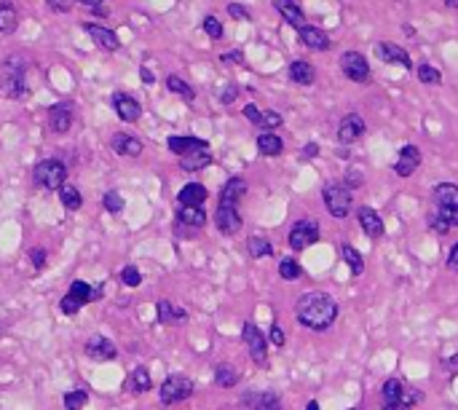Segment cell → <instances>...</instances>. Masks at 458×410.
Returning <instances> with one entry per match:
<instances>
[{
	"label": "cell",
	"mask_w": 458,
	"mask_h": 410,
	"mask_svg": "<svg viewBox=\"0 0 458 410\" xmlns=\"http://www.w3.org/2000/svg\"><path fill=\"white\" fill-rule=\"evenodd\" d=\"M424 400V392H418V389H413V386H407V389H402V397H399V410H410L416 402H421Z\"/></svg>",
	"instance_id": "ee69618b"
},
{
	"label": "cell",
	"mask_w": 458,
	"mask_h": 410,
	"mask_svg": "<svg viewBox=\"0 0 458 410\" xmlns=\"http://www.w3.org/2000/svg\"><path fill=\"white\" fill-rule=\"evenodd\" d=\"M158 319H161L164 324H177V322H185V319H188V311L180 309V306H175L172 300H161V303H158Z\"/></svg>",
	"instance_id": "f1b7e54d"
},
{
	"label": "cell",
	"mask_w": 458,
	"mask_h": 410,
	"mask_svg": "<svg viewBox=\"0 0 458 410\" xmlns=\"http://www.w3.org/2000/svg\"><path fill=\"white\" fill-rule=\"evenodd\" d=\"M290 78L295 81V84H301V86H311L314 84V78H316V73H314V67L303 60H295V62L290 64Z\"/></svg>",
	"instance_id": "f546056e"
},
{
	"label": "cell",
	"mask_w": 458,
	"mask_h": 410,
	"mask_svg": "<svg viewBox=\"0 0 458 410\" xmlns=\"http://www.w3.org/2000/svg\"><path fill=\"white\" fill-rule=\"evenodd\" d=\"M418 164H421V151H418L416 145H402L394 172H397L399 177H410V175L418 169Z\"/></svg>",
	"instance_id": "ffe728a7"
},
{
	"label": "cell",
	"mask_w": 458,
	"mask_h": 410,
	"mask_svg": "<svg viewBox=\"0 0 458 410\" xmlns=\"http://www.w3.org/2000/svg\"><path fill=\"white\" fill-rule=\"evenodd\" d=\"M121 282L126 287H140L142 284V274H140V268L137 266H123L121 268Z\"/></svg>",
	"instance_id": "bcb514c9"
},
{
	"label": "cell",
	"mask_w": 458,
	"mask_h": 410,
	"mask_svg": "<svg viewBox=\"0 0 458 410\" xmlns=\"http://www.w3.org/2000/svg\"><path fill=\"white\" fill-rule=\"evenodd\" d=\"M140 78H142L145 86H153V84H155V75H153L148 67H140Z\"/></svg>",
	"instance_id": "9f6ffc18"
},
{
	"label": "cell",
	"mask_w": 458,
	"mask_h": 410,
	"mask_svg": "<svg viewBox=\"0 0 458 410\" xmlns=\"http://www.w3.org/2000/svg\"><path fill=\"white\" fill-rule=\"evenodd\" d=\"M246 193V180L244 177H231L222 190H220V204H225V207H239V201L244 198Z\"/></svg>",
	"instance_id": "44dd1931"
},
{
	"label": "cell",
	"mask_w": 458,
	"mask_h": 410,
	"mask_svg": "<svg viewBox=\"0 0 458 410\" xmlns=\"http://www.w3.org/2000/svg\"><path fill=\"white\" fill-rule=\"evenodd\" d=\"M204 32H207L212 40H220V38H222V25H220L214 16H207V19H204Z\"/></svg>",
	"instance_id": "c3c4849f"
},
{
	"label": "cell",
	"mask_w": 458,
	"mask_h": 410,
	"mask_svg": "<svg viewBox=\"0 0 458 410\" xmlns=\"http://www.w3.org/2000/svg\"><path fill=\"white\" fill-rule=\"evenodd\" d=\"M60 309H62V314H64V316H75L78 311H81V309H84V306H81L78 300H73L70 295H64V298L60 300Z\"/></svg>",
	"instance_id": "7dc6e473"
},
{
	"label": "cell",
	"mask_w": 458,
	"mask_h": 410,
	"mask_svg": "<svg viewBox=\"0 0 458 410\" xmlns=\"http://www.w3.org/2000/svg\"><path fill=\"white\" fill-rule=\"evenodd\" d=\"M340 253H343V260L348 263V268H351V274H354V277H359V274L365 271V260H362V255L357 253L351 244H343V250H340Z\"/></svg>",
	"instance_id": "f35d334b"
},
{
	"label": "cell",
	"mask_w": 458,
	"mask_h": 410,
	"mask_svg": "<svg viewBox=\"0 0 458 410\" xmlns=\"http://www.w3.org/2000/svg\"><path fill=\"white\" fill-rule=\"evenodd\" d=\"M30 260L32 266H35V271H43V266H46V250H40V247H32L30 253Z\"/></svg>",
	"instance_id": "681fc988"
},
{
	"label": "cell",
	"mask_w": 458,
	"mask_h": 410,
	"mask_svg": "<svg viewBox=\"0 0 458 410\" xmlns=\"http://www.w3.org/2000/svg\"><path fill=\"white\" fill-rule=\"evenodd\" d=\"M220 60H222V62H242V51H228V54H222Z\"/></svg>",
	"instance_id": "91938a15"
},
{
	"label": "cell",
	"mask_w": 458,
	"mask_h": 410,
	"mask_svg": "<svg viewBox=\"0 0 458 410\" xmlns=\"http://www.w3.org/2000/svg\"><path fill=\"white\" fill-rule=\"evenodd\" d=\"M212 164V153L209 151H196V153H188L183 156V166L185 172H199V169H204V166H209Z\"/></svg>",
	"instance_id": "e575fe53"
},
{
	"label": "cell",
	"mask_w": 458,
	"mask_h": 410,
	"mask_svg": "<svg viewBox=\"0 0 458 410\" xmlns=\"http://www.w3.org/2000/svg\"><path fill=\"white\" fill-rule=\"evenodd\" d=\"M244 118H249L255 127H260V121H263V113H260L255 105H246V107H244Z\"/></svg>",
	"instance_id": "816d5d0a"
},
{
	"label": "cell",
	"mask_w": 458,
	"mask_h": 410,
	"mask_svg": "<svg viewBox=\"0 0 458 410\" xmlns=\"http://www.w3.org/2000/svg\"><path fill=\"white\" fill-rule=\"evenodd\" d=\"M244 405H249L252 410H284L281 400L274 392H260V394H244Z\"/></svg>",
	"instance_id": "cb8c5ba5"
},
{
	"label": "cell",
	"mask_w": 458,
	"mask_h": 410,
	"mask_svg": "<svg viewBox=\"0 0 458 410\" xmlns=\"http://www.w3.org/2000/svg\"><path fill=\"white\" fill-rule=\"evenodd\" d=\"M305 410H319V402H316V400H311V402L305 405Z\"/></svg>",
	"instance_id": "e7e4bbea"
},
{
	"label": "cell",
	"mask_w": 458,
	"mask_h": 410,
	"mask_svg": "<svg viewBox=\"0 0 458 410\" xmlns=\"http://www.w3.org/2000/svg\"><path fill=\"white\" fill-rule=\"evenodd\" d=\"M375 54H378V60H383L386 64H399V67H405V70H413V60H410V54L397 46V43H378L375 46Z\"/></svg>",
	"instance_id": "4fadbf2b"
},
{
	"label": "cell",
	"mask_w": 458,
	"mask_h": 410,
	"mask_svg": "<svg viewBox=\"0 0 458 410\" xmlns=\"http://www.w3.org/2000/svg\"><path fill=\"white\" fill-rule=\"evenodd\" d=\"M166 89H169L172 94H180L183 99H188V102H193V97H196L193 86H188L180 75H169V78H166Z\"/></svg>",
	"instance_id": "74e56055"
},
{
	"label": "cell",
	"mask_w": 458,
	"mask_h": 410,
	"mask_svg": "<svg viewBox=\"0 0 458 410\" xmlns=\"http://www.w3.org/2000/svg\"><path fill=\"white\" fill-rule=\"evenodd\" d=\"M0 94L19 99L25 94V60L8 57L0 67Z\"/></svg>",
	"instance_id": "7a4b0ae2"
},
{
	"label": "cell",
	"mask_w": 458,
	"mask_h": 410,
	"mask_svg": "<svg viewBox=\"0 0 458 410\" xmlns=\"http://www.w3.org/2000/svg\"><path fill=\"white\" fill-rule=\"evenodd\" d=\"M32 180L35 185L43 190H60L67 180V166L57 161V158H43L40 164H35V172H32Z\"/></svg>",
	"instance_id": "3957f363"
},
{
	"label": "cell",
	"mask_w": 458,
	"mask_h": 410,
	"mask_svg": "<svg viewBox=\"0 0 458 410\" xmlns=\"http://www.w3.org/2000/svg\"><path fill=\"white\" fill-rule=\"evenodd\" d=\"M448 268H453V271H458V244L450 250V257H448Z\"/></svg>",
	"instance_id": "94428289"
},
{
	"label": "cell",
	"mask_w": 458,
	"mask_h": 410,
	"mask_svg": "<svg viewBox=\"0 0 458 410\" xmlns=\"http://www.w3.org/2000/svg\"><path fill=\"white\" fill-rule=\"evenodd\" d=\"M113 107H116V113H118V118L126 121V124H131V121H137L140 116H142V107H140V102L134 99L131 94H113Z\"/></svg>",
	"instance_id": "d6986e66"
},
{
	"label": "cell",
	"mask_w": 458,
	"mask_h": 410,
	"mask_svg": "<svg viewBox=\"0 0 458 410\" xmlns=\"http://www.w3.org/2000/svg\"><path fill=\"white\" fill-rule=\"evenodd\" d=\"M60 201H62V207H64V209H70V212L81 209V204H84V198H81L78 188H73V185H62L60 188Z\"/></svg>",
	"instance_id": "8d00e7d4"
},
{
	"label": "cell",
	"mask_w": 458,
	"mask_h": 410,
	"mask_svg": "<svg viewBox=\"0 0 458 410\" xmlns=\"http://www.w3.org/2000/svg\"><path fill=\"white\" fill-rule=\"evenodd\" d=\"M110 148H113V153H118V156L137 158L142 153V140L134 137V134H129V131H118V134H113Z\"/></svg>",
	"instance_id": "e0dca14e"
},
{
	"label": "cell",
	"mask_w": 458,
	"mask_h": 410,
	"mask_svg": "<svg viewBox=\"0 0 458 410\" xmlns=\"http://www.w3.org/2000/svg\"><path fill=\"white\" fill-rule=\"evenodd\" d=\"M126 389L134 392V394H145V392H151V373H148L145 368H134V373H131L129 381H126Z\"/></svg>",
	"instance_id": "4dcf8cb0"
},
{
	"label": "cell",
	"mask_w": 458,
	"mask_h": 410,
	"mask_svg": "<svg viewBox=\"0 0 458 410\" xmlns=\"http://www.w3.org/2000/svg\"><path fill=\"white\" fill-rule=\"evenodd\" d=\"M177 220H180V225H188V228H201V225H207V212L201 207H180Z\"/></svg>",
	"instance_id": "83f0119b"
},
{
	"label": "cell",
	"mask_w": 458,
	"mask_h": 410,
	"mask_svg": "<svg viewBox=\"0 0 458 410\" xmlns=\"http://www.w3.org/2000/svg\"><path fill=\"white\" fill-rule=\"evenodd\" d=\"M102 207H105L110 215H118L123 209V196L118 190H107V193L102 196Z\"/></svg>",
	"instance_id": "7bdbcfd3"
},
{
	"label": "cell",
	"mask_w": 458,
	"mask_h": 410,
	"mask_svg": "<svg viewBox=\"0 0 458 410\" xmlns=\"http://www.w3.org/2000/svg\"><path fill=\"white\" fill-rule=\"evenodd\" d=\"M402 389L405 383L399 379H389L383 383V410H399V397H402Z\"/></svg>",
	"instance_id": "4316f807"
},
{
	"label": "cell",
	"mask_w": 458,
	"mask_h": 410,
	"mask_svg": "<svg viewBox=\"0 0 458 410\" xmlns=\"http://www.w3.org/2000/svg\"><path fill=\"white\" fill-rule=\"evenodd\" d=\"M295 316L305 330H327L338 319V303L327 292H305L295 303Z\"/></svg>",
	"instance_id": "6da1fadb"
},
{
	"label": "cell",
	"mask_w": 458,
	"mask_h": 410,
	"mask_svg": "<svg viewBox=\"0 0 458 410\" xmlns=\"http://www.w3.org/2000/svg\"><path fill=\"white\" fill-rule=\"evenodd\" d=\"M214 225L220 228V233H225V236H233V233L242 228V215H239V207H225V204H217V212H214Z\"/></svg>",
	"instance_id": "8fae6325"
},
{
	"label": "cell",
	"mask_w": 458,
	"mask_h": 410,
	"mask_svg": "<svg viewBox=\"0 0 458 410\" xmlns=\"http://www.w3.org/2000/svg\"><path fill=\"white\" fill-rule=\"evenodd\" d=\"M67 295H70L73 300H78L81 306H86V303L92 300V284H86V282H81V279H75V282L70 284Z\"/></svg>",
	"instance_id": "60d3db41"
},
{
	"label": "cell",
	"mask_w": 458,
	"mask_h": 410,
	"mask_svg": "<svg viewBox=\"0 0 458 410\" xmlns=\"http://www.w3.org/2000/svg\"><path fill=\"white\" fill-rule=\"evenodd\" d=\"M16 25H19L16 8H14L11 3H0V32H3V35H11V32L16 30Z\"/></svg>",
	"instance_id": "836d02e7"
},
{
	"label": "cell",
	"mask_w": 458,
	"mask_h": 410,
	"mask_svg": "<svg viewBox=\"0 0 458 410\" xmlns=\"http://www.w3.org/2000/svg\"><path fill=\"white\" fill-rule=\"evenodd\" d=\"M228 14H231L233 19H249V11H246L244 5H239V3H231V5H228Z\"/></svg>",
	"instance_id": "f5cc1de1"
},
{
	"label": "cell",
	"mask_w": 458,
	"mask_h": 410,
	"mask_svg": "<svg viewBox=\"0 0 458 410\" xmlns=\"http://www.w3.org/2000/svg\"><path fill=\"white\" fill-rule=\"evenodd\" d=\"M348 410H357V408H348Z\"/></svg>",
	"instance_id": "03108f58"
},
{
	"label": "cell",
	"mask_w": 458,
	"mask_h": 410,
	"mask_svg": "<svg viewBox=\"0 0 458 410\" xmlns=\"http://www.w3.org/2000/svg\"><path fill=\"white\" fill-rule=\"evenodd\" d=\"M207 188L201 185V183H188L183 185V190L177 193V204L180 207H201L204 201H207Z\"/></svg>",
	"instance_id": "7402d4cb"
},
{
	"label": "cell",
	"mask_w": 458,
	"mask_h": 410,
	"mask_svg": "<svg viewBox=\"0 0 458 410\" xmlns=\"http://www.w3.org/2000/svg\"><path fill=\"white\" fill-rule=\"evenodd\" d=\"M73 121H75V110L70 102H57L49 107V127L54 134H67Z\"/></svg>",
	"instance_id": "9c48e42d"
},
{
	"label": "cell",
	"mask_w": 458,
	"mask_h": 410,
	"mask_svg": "<svg viewBox=\"0 0 458 410\" xmlns=\"http://www.w3.org/2000/svg\"><path fill=\"white\" fill-rule=\"evenodd\" d=\"M0 330H3V324H0Z\"/></svg>",
	"instance_id": "003e7915"
},
{
	"label": "cell",
	"mask_w": 458,
	"mask_h": 410,
	"mask_svg": "<svg viewBox=\"0 0 458 410\" xmlns=\"http://www.w3.org/2000/svg\"><path fill=\"white\" fill-rule=\"evenodd\" d=\"M357 220H359L362 231H365L370 239H381V236L386 233V225H383L381 215H378L372 207H359V209H357Z\"/></svg>",
	"instance_id": "9a60e30c"
},
{
	"label": "cell",
	"mask_w": 458,
	"mask_h": 410,
	"mask_svg": "<svg viewBox=\"0 0 458 410\" xmlns=\"http://www.w3.org/2000/svg\"><path fill=\"white\" fill-rule=\"evenodd\" d=\"M257 151H260L263 156L274 158L284 151V142H281V137H276V134H271V131H266V134L257 137Z\"/></svg>",
	"instance_id": "1f68e13d"
},
{
	"label": "cell",
	"mask_w": 458,
	"mask_h": 410,
	"mask_svg": "<svg viewBox=\"0 0 458 410\" xmlns=\"http://www.w3.org/2000/svg\"><path fill=\"white\" fill-rule=\"evenodd\" d=\"M418 81H424V84H429V86H434V84L442 81V73H440L437 67H431V64H418Z\"/></svg>",
	"instance_id": "f6af8a7d"
},
{
	"label": "cell",
	"mask_w": 458,
	"mask_h": 410,
	"mask_svg": "<svg viewBox=\"0 0 458 410\" xmlns=\"http://www.w3.org/2000/svg\"><path fill=\"white\" fill-rule=\"evenodd\" d=\"M279 277H281L284 282H295V279H301V277H303V268H301L292 257H284V260L279 263Z\"/></svg>",
	"instance_id": "ab89813d"
},
{
	"label": "cell",
	"mask_w": 458,
	"mask_h": 410,
	"mask_svg": "<svg viewBox=\"0 0 458 410\" xmlns=\"http://www.w3.org/2000/svg\"><path fill=\"white\" fill-rule=\"evenodd\" d=\"M236 381H239V373H236L233 365L220 362V365L214 368V383H217L220 389H231V386H236Z\"/></svg>",
	"instance_id": "d6a6232c"
},
{
	"label": "cell",
	"mask_w": 458,
	"mask_h": 410,
	"mask_svg": "<svg viewBox=\"0 0 458 410\" xmlns=\"http://www.w3.org/2000/svg\"><path fill=\"white\" fill-rule=\"evenodd\" d=\"M244 344L249 348V357L257 368H266L268 365V338L260 333V327L255 322H246L244 324Z\"/></svg>",
	"instance_id": "5b68a950"
},
{
	"label": "cell",
	"mask_w": 458,
	"mask_h": 410,
	"mask_svg": "<svg viewBox=\"0 0 458 410\" xmlns=\"http://www.w3.org/2000/svg\"><path fill=\"white\" fill-rule=\"evenodd\" d=\"M75 3H84V5H89V8H99V5H102V0H75Z\"/></svg>",
	"instance_id": "be15d7a7"
},
{
	"label": "cell",
	"mask_w": 458,
	"mask_h": 410,
	"mask_svg": "<svg viewBox=\"0 0 458 410\" xmlns=\"http://www.w3.org/2000/svg\"><path fill=\"white\" fill-rule=\"evenodd\" d=\"M86 357L94 359V362H110V359H116L118 357V348L116 344L110 341V338H105V335H92L89 341H86Z\"/></svg>",
	"instance_id": "30bf717a"
},
{
	"label": "cell",
	"mask_w": 458,
	"mask_h": 410,
	"mask_svg": "<svg viewBox=\"0 0 458 410\" xmlns=\"http://www.w3.org/2000/svg\"><path fill=\"white\" fill-rule=\"evenodd\" d=\"M322 198H325V204H327V212L333 215V218H348L351 215V204H354V198H351V188L348 185H343V183H327L325 188H322Z\"/></svg>",
	"instance_id": "277c9868"
},
{
	"label": "cell",
	"mask_w": 458,
	"mask_h": 410,
	"mask_svg": "<svg viewBox=\"0 0 458 410\" xmlns=\"http://www.w3.org/2000/svg\"><path fill=\"white\" fill-rule=\"evenodd\" d=\"M260 127H263V129H276V127H281V116H279V113H274V110L263 113V121H260Z\"/></svg>",
	"instance_id": "f907efd6"
},
{
	"label": "cell",
	"mask_w": 458,
	"mask_h": 410,
	"mask_svg": "<svg viewBox=\"0 0 458 410\" xmlns=\"http://www.w3.org/2000/svg\"><path fill=\"white\" fill-rule=\"evenodd\" d=\"M246 253L252 255V257H268V255H274V247L263 236H249L246 239Z\"/></svg>",
	"instance_id": "d590c367"
},
{
	"label": "cell",
	"mask_w": 458,
	"mask_h": 410,
	"mask_svg": "<svg viewBox=\"0 0 458 410\" xmlns=\"http://www.w3.org/2000/svg\"><path fill=\"white\" fill-rule=\"evenodd\" d=\"M301 32V40H303V46H308L311 51H327L330 49V38H327V32H322L319 27H311V25H305Z\"/></svg>",
	"instance_id": "603a6c76"
},
{
	"label": "cell",
	"mask_w": 458,
	"mask_h": 410,
	"mask_svg": "<svg viewBox=\"0 0 458 410\" xmlns=\"http://www.w3.org/2000/svg\"><path fill=\"white\" fill-rule=\"evenodd\" d=\"M193 394V381L188 376H169V379L161 383V402L164 405H175V402H183Z\"/></svg>",
	"instance_id": "52a82bcc"
},
{
	"label": "cell",
	"mask_w": 458,
	"mask_h": 410,
	"mask_svg": "<svg viewBox=\"0 0 458 410\" xmlns=\"http://www.w3.org/2000/svg\"><path fill=\"white\" fill-rule=\"evenodd\" d=\"M233 97H236V86H228V89L222 92V105H228Z\"/></svg>",
	"instance_id": "6125c7cd"
},
{
	"label": "cell",
	"mask_w": 458,
	"mask_h": 410,
	"mask_svg": "<svg viewBox=\"0 0 458 410\" xmlns=\"http://www.w3.org/2000/svg\"><path fill=\"white\" fill-rule=\"evenodd\" d=\"M62 402H64V410H84V405L89 402V394L86 392H67L64 397H62Z\"/></svg>",
	"instance_id": "b9f144b4"
},
{
	"label": "cell",
	"mask_w": 458,
	"mask_h": 410,
	"mask_svg": "<svg viewBox=\"0 0 458 410\" xmlns=\"http://www.w3.org/2000/svg\"><path fill=\"white\" fill-rule=\"evenodd\" d=\"M362 134H365V121H362L357 113L343 116V121L338 124V140H340V145H351V142H357Z\"/></svg>",
	"instance_id": "7c38bea8"
},
{
	"label": "cell",
	"mask_w": 458,
	"mask_h": 410,
	"mask_svg": "<svg viewBox=\"0 0 458 410\" xmlns=\"http://www.w3.org/2000/svg\"><path fill=\"white\" fill-rule=\"evenodd\" d=\"M346 183H348V185H354V188H357V185H362V175H359V172H354V169H351V172H348V175H346Z\"/></svg>",
	"instance_id": "6f0895ef"
},
{
	"label": "cell",
	"mask_w": 458,
	"mask_h": 410,
	"mask_svg": "<svg viewBox=\"0 0 458 410\" xmlns=\"http://www.w3.org/2000/svg\"><path fill=\"white\" fill-rule=\"evenodd\" d=\"M316 153H319V145H316V142H308L303 148V158H314Z\"/></svg>",
	"instance_id": "680465c9"
},
{
	"label": "cell",
	"mask_w": 458,
	"mask_h": 410,
	"mask_svg": "<svg viewBox=\"0 0 458 410\" xmlns=\"http://www.w3.org/2000/svg\"><path fill=\"white\" fill-rule=\"evenodd\" d=\"M434 204H437V207L458 209V185L456 183H440V185H434Z\"/></svg>",
	"instance_id": "484cf974"
},
{
	"label": "cell",
	"mask_w": 458,
	"mask_h": 410,
	"mask_svg": "<svg viewBox=\"0 0 458 410\" xmlns=\"http://www.w3.org/2000/svg\"><path fill=\"white\" fill-rule=\"evenodd\" d=\"M276 8H279V14L284 16V22H287V25H292L295 30H303L305 27L303 11H301L292 0H276Z\"/></svg>",
	"instance_id": "d4e9b609"
},
{
	"label": "cell",
	"mask_w": 458,
	"mask_h": 410,
	"mask_svg": "<svg viewBox=\"0 0 458 410\" xmlns=\"http://www.w3.org/2000/svg\"><path fill=\"white\" fill-rule=\"evenodd\" d=\"M166 148L177 156H188V153H196V151H209L207 140H199V137H183V134H172L166 140Z\"/></svg>",
	"instance_id": "2e32d148"
},
{
	"label": "cell",
	"mask_w": 458,
	"mask_h": 410,
	"mask_svg": "<svg viewBox=\"0 0 458 410\" xmlns=\"http://www.w3.org/2000/svg\"><path fill=\"white\" fill-rule=\"evenodd\" d=\"M287 242H290V247H292L295 253H301V250H305V247L316 244V242H319V222L316 220H298L292 228H290Z\"/></svg>",
	"instance_id": "8992f818"
},
{
	"label": "cell",
	"mask_w": 458,
	"mask_h": 410,
	"mask_svg": "<svg viewBox=\"0 0 458 410\" xmlns=\"http://www.w3.org/2000/svg\"><path fill=\"white\" fill-rule=\"evenodd\" d=\"M429 225L434 233H448L453 225H458V209L450 207H434L429 212Z\"/></svg>",
	"instance_id": "ac0fdd59"
},
{
	"label": "cell",
	"mask_w": 458,
	"mask_h": 410,
	"mask_svg": "<svg viewBox=\"0 0 458 410\" xmlns=\"http://www.w3.org/2000/svg\"><path fill=\"white\" fill-rule=\"evenodd\" d=\"M46 3H49L54 11L64 14V11H70V8H73V3H75V0H46Z\"/></svg>",
	"instance_id": "db71d44e"
},
{
	"label": "cell",
	"mask_w": 458,
	"mask_h": 410,
	"mask_svg": "<svg viewBox=\"0 0 458 410\" xmlns=\"http://www.w3.org/2000/svg\"><path fill=\"white\" fill-rule=\"evenodd\" d=\"M271 344H274V346H284V330H281L279 324L271 327Z\"/></svg>",
	"instance_id": "11a10c76"
},
{
	"label": "cell",
	"mask_w": 458,
	"mask_h": 410,
	"mask_svg": "<svg viewBox=\"0 0 458 410\" xmlns=\"http://www.w3.org/2000/svg\"><path fill=\"white\" fill-rule=\"evenodd\" d=\"M340 70L354 84H367V78H370V64H367V60L359 51H346L340 57Z\"/></svg>",
	"instance_id": "ba28073f"
},
{
	"label": "cell",
	"mask_w": 458,
	"mask_h": 410,
	"mask_svg": "<svg viewBox=\"0 0 458 410\" xmlns=\"http://www.w3.org/2000/svg\"><path fill=\"white\" fill-rule=\"evenodd\" d=\"M84 30H86V35H92L94 43H97L99 49H105V51H118V49H121V40H118L116 30L99 27V25H94V22H84Z\"/></svg>",
	"instance_id": "5bb4252c"
}]
</instances>
